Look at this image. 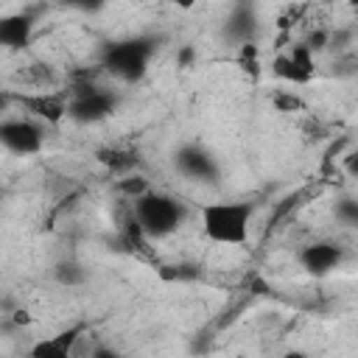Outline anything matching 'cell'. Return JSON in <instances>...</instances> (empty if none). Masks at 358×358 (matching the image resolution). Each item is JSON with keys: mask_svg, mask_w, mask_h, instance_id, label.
<instances>
[{"mask_svg": "<svg viewBox=\"0 0 358 358\" xmlns=\"http://www.w3.org/2000/svg\"><path fill=\"white\" fill-rule=\"evenodd\" d=\"M271 76L280 81H288V84H308L316 76L313 53L305 48V42L294 45L291 53H280L271 62Z\"/></svg>", "mask_w": 358, "mask_h": 358, "instance_id": "obj_7", "label": "cell"}, {"mask_svg": "<svg viewBox=\"0 0 358 358\" xmlns=\"http://www.w3.org/2000/svg\"><path fill=\"white\" fill-rule=\"evenodd\" d=\"M350 39H352V31H350V28H336V31H330V48H336V50H344V48L350 45Z\"/></svg>", "mask_w": 358, "mask_h": 358, "instance_id": "obj_20", "label": "cell"}, {"mask_svg": "<svg viewBox=\"0 0 358 358\" xmlns=\"http://www.w3.org/2000/svg\"><path fill=\"white\" fill-rule=\"evenodd\" d=\"M0 140H3V145L11 154L28 157V154H36L42 148L45 131H42V126L36 120H28V117H6L0 123Z\"/></svg>", "mask_w": 358, "mask_h": 358, "instance_id": "obj_5", "label": "cell"}, {"mask_svg": "<svg viewBox=\"0 0 358 358\" xmlns=\"http://www.w3.org/2000/svg\"><path fill=\"white\" fill-rule=\"evenodd\" d=\"M90 358H126V355H123V352H117V350H112V347L98 344V347L90 352Z\"/></svg>", "mask_w": 358, "mask_h": 358, "instance_id": "obj_21", "label": "cell"}, {"mask_svg": "<svg viewBox=\"0 0 358 358\" xmlns=\"http://www.w3.org/2000/svg\"><path fill=\"white\" fill-rule=\"evenodd\" d=\"M81 333H84V324H73L50 338H42L31 347V358H73L78 341L84 338Z\"/></svg>", "mask_w": 358, "mask_h": 358, "instance_id": "obj_10", "label": "cell"}, {"mask_svg": "<svg viewBox=\"0 0 358 358\" xmlns=\"http://www.w3.org/2000/svg\"><path fill=\"white\" fill-rule=\"evenodd\" d=\"M173 165H176V171H179L185 179H193V182H213V179L218 176V162H215V157H213L204 145H196V143H187V145L176 148Z\"/></svg>", "mask_w": 358, "mask_h": 358, "instance_id": "obj_6", "label": "cell"}, {"mask_svg": "<svg viewBox=\"0 0 358 358\" xmlns=\"http://www.w3.org/2000/svg\"><path fill=\"white\" fill-rule=\"evenodd\" d=\"M257 56H260L257 45H243V48H238V64H241L243 70H249L252 78L260 76V62H257Z\"/></svg>", "mask_w": 358, "mask_h": 358, "instance_id": "obj_17", "label": "cell"}, {"mask_svg": "<svg viewBox=\"0 0 358 358\" xmlns=\"http://www.w3.org/2000/svg\"><path fill=\"white\" fill-rule=\"evenodd\" d=\"M305 48H308L310 53H319V50L330 48V31H327V28H316V31H310L308 39H305Z\"/></svg>", "mask_w": 358, "mask_h": 358, "instance_id": "obj_18", "label": "cell"}, {"mask_svg": "<svg viewBox=\"0 0 358 358\" xmlns=\"http://www.w3.org/2000/svg\"><path fill=\"white\" fill-rule=\"evenodd\" d=\"M341 260H344V249L336 241H316L299 252V266L313 277L330 274L333 268L341 266Z\"/></svg>", "mask_w": 358, "mask_h": 358, "instance_id": "obj_9", "label": "cell"}, {"mask_svg": "<svg viewBox=\"0 0 358 358\" xmlns=\"http://www.w3.org/2000/svg\"><path fill=\"white\" fill-rule=\"evenodd\" d=\"M98 162H103L117 176H129L137 168V154L134 151H123V148H101L98 151Z\"/></svg>", "mask_w": 358, "mask_h": 358, "instance_id": "obj_13", "label": "cell"}, {"mask_svg": "<svg viewBox=\"0 0 358 358\" xmlns=\"http://www.w3.org/2000/svg\"><path fill=\"white\" fill-rule=\"evenodd\" d=\"M255 215L252 201H210L199 207V221L204 235L213 243H246L249 238V224Z\"/></svg>", "mask_w": 358, "mask_h": 358, "instance_id": "obj_1", "label": "cell"}, {"mask_svg": "<svg viewBox=\"0 0 358 358\" xmlns=\"http://www.w3.org/2000/svg\"><path fill=\"white\" fill-rule=\"evenodd\" d=\"M34 34V14L31 11H20V14H8L0 20V42L11 50H20L31 42Z\"/></svg>", "mask_w": 358, "mask_h": 358, "instance_id": "obj_12", "label": "cell"}, {"mask_svg": "<svg viewBox=\"0 0 358 358\" xmlns=\"http://www.w3.org/2000/svg\"><path fill=\"white\" fill-rule=\"evenodd\" d=\"M274 106L280 112H299L302 109V101L296 95H291V92H277L274 95Z\"/></svg>", "mask_w": 358, "mask_h": 358, "instance_id": "obj_19", "label": "cell"}, {"mask_svg": "<svg viewBox=\"0 0 358 358\" xmlns=\"http://www.w3.org/2000/svg\"><path fill=\"white\" fill-rule=\"evenodd\" d=\"M224 36L243 48V45H255V36H257V17H255V8L252 6H235L232 14L227 17L224 22Z\"/></svg>", "mask_w": 358, "mask_h": 358, "instance_id": "obj_11", "label": "cell"}, {"mask_svg": "<svg viewBox=\"0 0 358 358\" xmlns=\"http://www.w3.org/2000/svg\"><path fill=\"white\" fill-rule=\"evenodd\" d=\"M333 213H336V218L344 227L358 229V199H338L336 207H333Z\"/></svg>", "mask_w": 358, "mask_h": 358, "instance_id": "obj_16", "label": "cell"}, {"mask_svg": "<svg viewBox=\"0 0 358 358\" xmlns=\"http://www.w3.org/2000/svg\"><path fill=\"white\" fill-rule=\"evenodd\" d=\"M11 101H17L28 115H34L36 120H45L50 126H56L62 117H67L70 109V98L59 95V92H31V95H8Z\"/></svg>", "mask_w": 358, "mask_h": 358, "instance_id": "obj_8", "label": "cell"}, {"mask_svg": "<svg viewBox=\"0 0 358 358\" xmlns=\"http://www.w3.org/2000/svg\"><path fill=\"white\" fill-rule=\"evenodd\" d=\"M344 171H347L350 176H355V179H358V148H355V151H350V154L344 157Z\"/></svg>", "mask_w": 358, "mask_h": 358, "instance_id": "obj_22", "label": "cell"}, {"mask_svg": "<svg viewBox=\"0 0 358 358\" xmlns=\"http://www.w3.org/2000/svg\"><path fill=\"white\" fill-rule=\"evenodd\" d=\"M134 218L145 238H168L185 221V204L168 193H145L134 201Z\"/></svg>", "mask_w": 358, "mask_h": 358, "instance_id": "obj_3", "label": "cell"}, {"mask_svg": "<svg viewBox=\"0 0 358 358\" xmlns=\"http://www.w3.org/2000/svg\"><path fill=\"white\" fill-rule=\"evenodd\" d=\"M115 106H117V95L112 90H103L95 81H84L70 90L67 117L76 123H98V120L109 117L115 112Z\"/></svg>", "mask_w": 358, "mask_h": 358, "instance_id": "obj_4", "label": "cell"}, {"mask_svg": "<svg viewBox=\"0 0 358 358\" xmlns=\"http://www.w3.org/2000/svg\"><path fill=\"white\" fill-rule=\"evenodd\" d=\"M53 280L64 288H76L87 280V268L78 263V260H59L53 266Z\"/></svg>", "mask_w": 358, "mask_h": 358, "instance_id": "obj_14", "label": "cell"}, {"mask_svg": "<svg viewBox=\"0 0 358 358\" xmlns=\"http://www.w3.org/2000/svg\"><path fill=\"white\" fill-rule=\"evenodd\" d=\"M190 62H193V48H187V45H185V48L176 53V64H179V67H187Z\"/></svg>", "mask_w": 358, "mask_h": 358, "instance_id": "obj_23", "label": "cell"}, {"mask_svg": "<svg viewBox=\"0 0 358 358\" xmlns=\"http://www.w3.org/2000/svg\"><path fill=\"white\" fill-rule=\"evenodd\" d=\"M159 48V39L157 36H129V39H120V42H109L103 48V56H101V67L120 78V81H140L148 70V62L151 56L157 53Z\"/></svg>", "mask_w": 358, "mask_h": 358, "instance_id": "obj_2", "label": "cell"}, {"mask_svg": "<svg viewBox=\"0 0 358 358\" xmlns=\"http://www.w3.org/2000/svg\"><path fill=\"white\" fill-rule=\"evenodd\" d=\"M117 193H123L126 199H131V201H137V199H143L145 193H151V187H148V179L145 176H140V173H129V176H120L117 179Z\"/></svg>", "mask_w": 358, "mask_h": 358, "instance_id": "obj_15", "label": "cell"}, {"mask_svg": "<svg viewBox=\"0 0 358 358\" xmlns=\"http://www.w3.org/2000/svg\"><path fill=\"white\" fill-rule=\"evenodd\" d=\"M282 358H305V352H302V350H288Z\"/></svg>", "mask_w": 358, "mask_h": 358, "instance_id": "obj_24", "label": "cell"}, {"mask_svg": "<svg viewBox=\"0 0 358 358\" xmlns=\"http://www.w3.org/2000/svg\"><path fill=\"white\" fill-rule=\"evenodd\" d=\"M17 322L25 324V322H28V313H25V310H17Z\"/></svg>", "mask_w": 358, "mask_h": 358, "instance_id": "obj_25", "label": "cell"}]
</instances>
